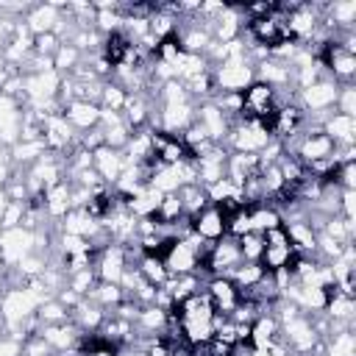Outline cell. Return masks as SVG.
I'll return each mask as SVG.
<instances>
[{"instance_id":"6da1fadb","label":"cell","mask_w":356,"mask_h":356,"mask_svg":"<svg viewBox=\"0 0 356 356\" xmlns=\"http://www.w3.org/2000/svg\"><path fill=\"white\" fill-rule=\"evenodd\" d=\"M214 78V89H222V92H234V95H242L245 86L253 83V70L248 61H225L220 67H214L211 72Z\"/></svg>"},{"instance_id":"7a4b0ae2","label":"cell","mask_w":356,"mask_h":356,"mask_svg":"<svg viewBox=\"0 0 356 356\" xmlns=\"http://www.w3.org/2000/svg\"><path fill=\"white\" fill-rule=\"evenodd\" d=\"M22 136V111L19 103L8 95L0 92V142L3 145H17Z\"/></svg>"},{"instance_id":"3957f363","label":"cell","mask_w":356,"mask_h":356,"mask_svg":"<svg viewBox=\"0 0 356 356\" xmlns=\"http://www.w3.org/2000/svg\"><path fill=\"white\" fill-rule=\"evenodd\" d=\"M33 250V231L28 228H8L0 234V253L8 261H19Z\"/></svg>"},{"instance_id":"277c9868","label":"cell","mask_w":356,"mask_h":356,"mask_svg":"<svg viewBox=\"0 0 356 356\" xmlns=\"http://www.w3.org/2000/svg\"><path fill=\"white\" fill-rule=\"evenodd\" d=\"M337 95L339 89L331 83V81H320V83H312L306 89H300V108H312V111H325L328 106L337 103Z\"/></svg>"},{"instance_id":"5b68a950","label":"cell","mask_w":356,"mask_h":356,"mask_svg":"<svg viewBox=\"0 0 356 356\" xmlns=\"http://www.w3.org/2000/svg\"><path fill=\"white\" fill-rule=\"evenodd\" d=\"M195 234L206 242H217L225 236V214L217 206H206L197 217H195Z\"/></svg>"},{"instance_id":"8992f818","label":"cell","mask_w":356,"mask_h":356,"mask_svg":"<svg viewBox=\"0 0 356 356\" xmlns=\"http://www.w3.org/2000/svg\"><path fill=\"white\" fill-rule=\"evenodd\" d=\"M64 120L72 125V128H81V131H89L100 122V106L97 103H89V100H72L67 103L64 108Z\"/></svg>"},{"instance_id":"52a82bcc","label":"cell","mask_w":356,"mask_h":356,"mask_svg":"<svg viewBox=\"0 0 356 356\" xmlns=\"http://www.w3.org/2000/svg\"><path fill=\"white\" fill-rule=\"evenodd\" d=\"M136 270H139V275H142L147 284H153V286H164V281L170 278V273H167V267H164V261H161L159 256H142Z\"/></svg>"},{"instance_id":"ba28073f","label":"cell","mask_w":356,"mask_h":356,"mask_svg":"<svg viewBox=\"0 0 356 356\" xmlns=\"http://www.w3.org/2000/svg\"><path fill=\"white\" fill-rule=\"evenodd\" d=\"M239 253H242V261H256L259 264V259L264 253V234L248 231L245 236H239Z\"/></svg>"},{"instance_id":"9c48e42d","label":"cell","mask_w":356,"mask_h":356,"mask_svg":"<svg viewBox=\"0 0 356 356\" xmlns=\"http://www.w3.org/2000/svg\"><path fill=\"white\" fill-rule=\"evenodd\" d=\"M78 58H81V50L75 44H61L53 56V70L56 72H64V70H75L78 67Z\"/></svg>"},{"instance_id":"30bf717a","label":"cell","mask_w":356,"mask_h":356,"mask_svg":"<svg viewBox=\"0 0 356 356\" xmlns=\"http://www.w3.org/2000/svg\"><path fill=\"white\" fill-rule=\"evenodd\" d=\"M328 356H353V334H350V328H342V331L334 334Z\"/></svg>"},{"instance_id":"8fae6325","label":"cell","mask_w":356,"mask_h":356,"mask_svg":"<svg viewBox=\"0 0 356 356\" xmlns=\"http://www.w3.org/2000/svg\"><path fill=\"white\" fill-rule=\"evenodd\" d=\"M337 103H339V114L353 117L356 114V89L353 86H342L339 95H337Z\"/></svg>"},{"instance_id":"7c38bea8","label":"cell","mask_w":356,"mask_h":356,"mask_svg":"<svg viewBox=\"0 0 356 356\" xmlns=\"http://www.w3.org/2000/svg\"><path fill=\"white\" fill-rule=\"evenodd\" d=\"M0 356H19V339L0 337Z\"/></svg>"},{"instance_id":"4fadbf2b","label":"cell","mask_w":356,"mask_h":356,"mask_svg":"<svg viewBox=\"0 0 356 356\" xmlns=\"http://www.w3.org/2000/svg\"><path fill=\"white\" fill-rule=\"evenodd\" d=\"M11 178V167L8 164H0V184H6Z\"/></svg>"}]
</instances>
